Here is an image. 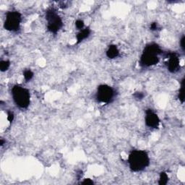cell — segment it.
Listing matches in <instances>:
<instances>
[{
  "mask_svg": "<svg viewBox=\"0 0 185 185\" xmlns=\"http://www.w3.org/2000/svg\"><path fill=\"white\" fill-rule=\"evenodd\" d=\"M128 164L130 169L132 171L138 172L143 171L150 164L148 154L145 150H132L128 157Z\"/></svg>",
  "mask_w": 185,
  "mask_h": 185,
  "instance_id": "1",
  "label": "cell"
},
{
  "mask_svg": "<svg viewBox=\"0 0 185 185\" xmlns=\"http://www.w3.org/2000/svg\"><path fill=\"white\" fill-rule=\"evenodd\" d=\"M162 53L161 49L156 44H150L144 49L140 57V64L143 67H150L157 64L158 56Z\"/></svg>",
  "mask_w": 185,
  "mask_h": 185,
  "instance_id": "2",
  "label": "cell"
},
{
  "mask_svg": "<svg viewBox=\"0 0 185 185\" xmlns=\"http://www.w3.org/2000/svg\"><path fill=\"white\" fill-rule=\"evenodd\" d=\"M12 95L13 101L18 107L21 109L28 107L30 101V95L28 89L18 85H15L12 88Z\"/></svg>",
  "mask_w": 185,
  "mask_h": 185,
  "instance_id": "3",
  "label": "cell"
},
{
  "mask_svg": "<svg viewBox=\"0 0 185 185\" xmlns=\"http://www.w3.org/2000/svg\"><path fill=\"white\" fill-rule=\"evenodd\" d=\"M46 20L47 21V28L52 33H56L61 28L63 22L54 8H49L46 12Z\"/></svg>",
  "mask_w": 185,
  "mask_h": 185,
  "instance_id": "4",
  "label": "cell"
},
{
  "mask_svg": "<svg viewBox=\"0 0 185 185\" xmlns=\"http://www.w3.org/2000/svg\"><path fill=\"white\" fill-rule=\"evenodd\" d=\"M22 15L18 11L8 12L4 20V28L9 31H16L20 28Z\"/></svg>",
  "mask_w": 185,
  "mask_h": 185,
  "instance_id": "5",
  "label": "cell"
},
{
  "mask_svg": "<svg viewBox=\"0 0 185 185\" xmlns=\"http://www.w3.org/2000/svg\"><path fill=\"white\" fill-rule=\"evenodd\" d=\"M114 97V90L108 85H100L98 87L96 92V99L98 101L104 104L111 102Z\"/></svg>",
  "mask_w": 185,
  "mask_h": 185,
  "instance_id": "6",
  "label": "cell"
},
{
  "mask_svg": "<svg viewBox=\"0 0 185 185\" xmlns=\"http://www.w3.org/2000/svg\"><path fill=\"white\" fill-rule=\"evenodd\" d=\"M145 122L147 126L150 128L156 129L160 124V119L157 114L151 109H147L145 111Z\"/></svg>",
  "mask_w": 185,
  "mask_h": 185,
  "instance_id": "7",
  "label": "cell"
},
{
  "mask_svg": "<svg viewBox=\"0 0 185 185\" xmlns=\"http://www.w3.org/2000/svg\"><path fill=\"white\" fill-rule=\"evenodd\" d=\"M179 58L176 53L172 52L169 54V60L167 61V68L170 73H176L178 71L179 66Z\"/></svg>",
  "mask_w": 185,
  "mask_h": 185,
  "instance_id": "8",
  "label": "cell"
},
{
  "mask_svg": "<svg viewBox=\"0 0 185 185\" xmlns=\"http://www.w3.org/2000/svg\"><path fill=\"white\" fill-rule=\"evenodd\" d=\"M90 29L89 28H86L80 30V31L77 34L76 38H77V44H80L83 41V40L86 39L87 38L89 37L90 34Z\"/></svg>",
  "mask_w": 185,
  "mask_h": 185,
  "instance_id": "9",
  "label": "cell"
},
{
  "mask_svg": "<svg viewBox=\"0 0 185 185\" xmlns=\"http://www.w3.org/2000/svg\"><path fill=\"white\" fill-rule=\"evenodd\" d=\"M119 51L116 45H110L107 51V56L109 59H114L119 56Z\"/></svg>",
  "mask_w": 185,
  "mask_h": 185,
  "instance_id": "10",
  "label": "cell"
},
{
  "mask_svg": "<svg viewBox=\"0 0 185 185\" xmlns=\"http://www.w3.org/2000/svg\"><path fill=\"white\" fill-rule=\"evenodd\" d=\"M178 98L182 104L184 102V78L181 80V87L179 89V94H178Z\"/></svg>",
  "mask_w": 185,
  "mask_h": 185,
  "instance_id": "11",
  "label": "cell"
},
{
  "mask_svg": "<svg viewBox=\"0 0 185 185\" xmlns=\"http://www.w3.org/2000/svg\"><path fill=\"white\" fill-rule=\"evenodd\" d=\"M169 181V176L168 174L164 171L160 173V176H159V180H158V184L160 185H165L168 183Z\"/></svg>",
  "mask_w": 185,
  "mask_h": 185,
  "instance_id": "12",
  "label": "cell"
},
{
  "mask_svg": "<svg viewBox=\"0 0 185 185\" xmlns=\"http://www.w3.org/2000/svg\"><path fill=\"white\" fill-rule=\"evenodd\" d=\"M10 66V62L7 60H3L0 62V70L1 72H5L9 69Z\"/></svg>",
  "mask_w": 185,
  "mask_h": 185,
  "instance_id": "13",
  "label": "cell"
},
{
  "mask_svg": "<svg viewBox=\"0 0 185 185\" xmlns=\"http://www.w3.org/2000/svg\"><path fill=\"white\" fill-rule=\"evenodd\" d=\"M23 76L26 81H30L33 77V73L30 70H25L23 73Z\"/></svg>",
  "mask_w": 185,
  "mask_h": 185,
  "instance_id": "14",
  "label": "cell"
},
{
  "mask_svg": "<svg viewBox=\"0 0 185 185\" xmlns=\"http://www.w3.org/2000/svg\"><path fill=\"white\" fill-rule=\"evenodd\" d=\"M133 96H134L135 99H136V100L140 101L143 98L145 95H144V93H143L142 92H136L134 95H133Z\"/></svg>",
  "mask_w": 185,
  "mask_h": 185,
  "instance_id": "15",
  "label": "cell"
},
{
  "mask_svg": "<svg viewBox=\"0 0 185 185\" xmlns=\"http://www.w3.org/2000/svg\"><path fill=\"white\" fill-rule=\"evenodd\" d=\"M75 26L79 30H82L84 27V22L82 20H78L75 22Z\"/></svg>",
  "mask_w": 185,
  "mask_h": 185,
  "instance_id": "16",
  "label": "cell"
},
{
  "mask_svg": "<svg viewBox=\"0 0 185 185\" xmlns=\"http://www.w3.org/2000/svg\"><path fill=\"white\" fill-rule=\"evenodd\" d=\"M14 119V114H13L12 111H9L7 114V120L10 121V122H12Z\"/></svg>",
  "mask_w": 185,
  "mask_h": 185,
  "instance_id": "17",
  "label": "cell"
},
{
  "mask_svg": "<svg viewBox=\"0 0 185 185\" xmlns=\"http://www.w3.org/2000/svg\"><path fill=\"white\" fill-rule=\"evenodd\" d=\"M184 42H185V37H184V36H183L181 37V38L180 40V46H181V49H182L183 51H184V50H185Z\"/></svg>",
  "mask_w": 185,
  "mask_h": 185,
  "instance_id": "18",
  "label": "cell"
},
{
  "mask_svg": "<svg viewBox=\"0 0 185 185\" xmlns=\"http://www.w3.org/2000/svg\"><path fill=\"white\" fill-rule=\"evenodd\" d=\"M82 184H93V181L90 179H85L83 182H82Z\"/></svg>",
  "mask_w": 185,
  "mask_h": 185,
  "instance_id": "19",
  "label": "cell"
},
{
  "mask_svg": "<svg viewBox=\"0 0 185 185\" xmlns=\"http://www.w3.org/2000/svg\"><path fill=\"white\" fill-rule=\"evenodd\" d=\"M158 29V24L157 23H152L150 25V30H156Z\"/></svg>",
  "mask_w": 185,
  "mask_h": 185,
  "instance_id": "20",
  "label": "cell"
},
{
  "mask_svg": "<svg viewBox=\"0 0 185 185\" xmlns=\"http://www.w3.org/2000/svg\"><path fill=\"white\" fill-rule=\"evenodd\" d=\"M3 144H4V140H3L2 139H1V141H0V145H1V146H2Z\"/></svg>",
  "mask_w": 185,
  "mask_h": 185,
  "instance_id": "21",
  "label": "cell"
}]
</instances>
